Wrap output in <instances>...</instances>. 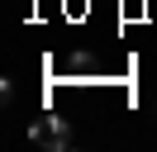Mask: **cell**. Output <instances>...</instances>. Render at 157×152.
Returning <instances> with one entry per match:
<instances>
[{"label":"cell","instance_id":"6da1fadb","mask_svg":"<svg viewBox=\"0 0 157 152\" xmlns=\"http://www.w3.org/2000/svg\"><path fill=\"white\" fill-rule=\"evenodd\" d=\"M29 142L33 147H48V152H62L71 142V128L57 114H38V119H29Z\"/></svg>","mask_w":157,"mask_h":152}]
</instances>
